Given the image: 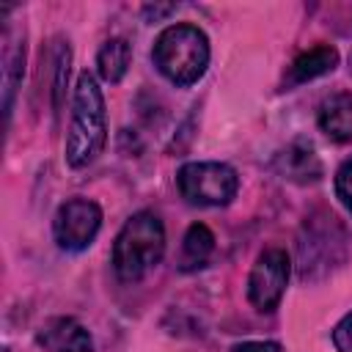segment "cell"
Here are the masks:
<instances>
[{"mask_svg": "<svg viewBox=\"0 0 352 352\" xmlns=\"http://www.w3.org/2000/svg\"><path fill=\"white\" fill-rule=\"evenodd\" d=\"M104 143H107L104 96L94 74L82 72L74 88L72 124H69V138H66V162L72 168H85L102 154Z\"/></svg>", "mask_w": 352, "mask_h": 352, "instance_id": "1", "label": "cell"}, {"mask_svg": "<svg viewBox=\"0 0 352 352\" xmlns=\"http://www.w3.org/2000/svg\"><path fill=\"white\" fill-rule=\"evenodd\" d=\"M165 253V226L154 212L132 214L116 236L113 245V267L121 280L132 283L151 272Z\"/></svg>", "mask_w": 352, "mask_h": 352, "instance_id": "2", "label": "cell"}, {"mask_svg": "<svg viewBox=\"0 0 352 352\" xmlns=\"http://www.w3.org/2000/svg\"><path fill=\"white\" fill-rule=\"evenodd\" d=\"M151 58L173 85H192L209 66V38L195 25H170L157 36Z\"/></svg>", "mask_w": 352, "mask_h": 352, "instance_id": "3", "label": "cell"}, {"mask_svg": "<svg viewBox=\"0 0 352 352\" xmlns=\"http://www.w3.org/2000/svg\"><path fill=\"white\" fill-rule=\"evenodd\" d=\"M346 256V231L330 212H314L305 217L300 242H297V261L300 275L305 280H319L333 272Z\"/></svg>", "mask_w": 352, "mask_h": 352, "instance_id": "4", "label": "cell"}, {"mask_svg": "<svg viewBox=\"0 0 352 352\" xmlns=\"http://www.w3.org/2000/svg\"><path fill=\"white\" fill-rule=\"evenodd\" d=\"M176 182L192 206H226L239 187L236 170L226 162H187Z\"/></svg>", "mask_w": 352, "mask_h": 352, "instance_id": "5", "label": "cell"}, {"mask_svg": "<svg viewBox=\"0 0 352 352\" xmlns=\"http://www.w3.org/2000/svg\"><path fill=\"white\" fill-rule=\"evenodd\" d=\"M99 228H102V209H99V204H94L88 198L66 201L55 212V220H52L55 242L72 253L85 250L96 239Z\"/></svg>", "mask_w": 352, "mask_h": 352, "instance_id": "6", "label": "cell"}, {"mask_svg": "<svg viewBox=\"0 0 352 352\" xmlns=\"http://www.w3.org/2000/svg\"><path fill=\"white\" fill-rule=\"evenodd\" d=\"M289 256L280 248H267L258 253L250 278H248V297L258 311H275L289 280Z\"/></svg>", "mask_w": 352, "mask_h": 352, "instance_id": "7", "label": "cell"}, {"mask_svg": "<svg viewBox=\"0 0 352 352\" xmlns=\"http://www.w3.org/2000/svg\"><path fill=\"white\" fill-rule=\"evenodd\" d=\"M36 341H38V346L44 352H94L91 333L74 316H52V319H47L38 327Z\"/></svg>", "mask_w": 352, "mask_h": 352, "instance_id": "8", "label": "cell"}, {"mask_svg": "<svg viewBox=\"0 0 352 352\" xmlns=\"http://www.w3.org/2000/svg\"><path fill=\"white\" fill-rule=\"evenodd\" d=\"M272 168L280 179L294 182V184H314L322 179V160L314 151V146L294 140L286 148H280L272 160Z\"/></svg>", "mask_w": 352, "mask_h": 352, "instance_id": "9", "label": "cell"}, {"mask_svg": "<svg viewBox=\"0 0 352 352\" xmlns=\"http://www.w3.org/2000/svg\"><path fill=\"white\" fill-rule=\"evenodd\" d=\"M319 129L336 140V143H349L352 140V94L349 91H336L322 99L319 104Z\"/></svg>", "mask_w": 352, "mask_h": 352, "instance_id": "10", "label": "cell"}, {"mask_svg": "<svg viewBox=\"0 0 352 352\" xmlns=\"http://www.w3.org/2000/svg\"><path fill=\"white\" fill-rule=\"evenodd\" d=\"M338 63V52L336 47L330 44H319L302 55L294 58V63L289 66V77H286V85H300V82H308V80H316L327 72H333Z\"/></svg>", "mask_w": 352, "mask_h": 352, "instance_id": "11", "label": "cell"}, {"mask_svg": "<svg viewBox=\"0 0 352 352\" xmlns=\"http://www.w3.org/2000/svg\"><path fill=\"white\" fill-rule=\"evenodd\" d=\"M129 63H132V47H129L126 38H110V41H104V47L96 55L99 74L107 82H121L124 74H126V69H129Z\"/></svg>", "mask_w": 352, "mask_h": 352, "instance_id": "12", "label": "cell"}, {"mask_svg": "<svg viewBox=\"0 0 352 352\" xmlns=\"http://www.w3.org/2000/svg\"><path fill=\"white\" fill-rule=\"evenodd\" d=\"M214 250V234L204 226V223H192L184 234V245H182V267L184 270H195L201 267Z\"/></svg>", "mask_w": 352, "mask_h": 352, "instance_id": "13", "label": "cell"}, {"mask_svg": "<svg viewBox=\"0 0 352 352\" xmlns=\"http://www.w3.org/2000/svg\"><path fill=\"white\" fill-rule=\"evenodd\" d=\"M336 195L338 201L346 206V212L352 214V157L338 168L336 173Z\"/></svg>", "mask_w": 352, "mask_h": 352, "instance_id": "14", "label": "cell"}, {"mask_svg": "<svg viewBox=\"0 0 352 352\" xmlns=\"http://www.w3.org/2000/svg\"><path fill=\"white\" fill-rule=\"evenodd\" d=\"M333 344L338 352H352V311L333 327Z\"/></svg>", "mask_w": 352, "mask_h": 352, "instance_id": "15", "label": "cell"}, {"mask_svg": "<svg viewBox=\"0 0 352 352\" xmlns=\"http://www.w3.org/2000/svg\"><path fill=\"white\" fill-rule=\"evenodd\" d=\"M231 352H283V349L275 341H242Z\"/></svg>", "mask_w": 352, "mask_h": 352, "instance_id": "16", "label": "cell"}, {"mask_svg": "<svg viewBox=\"0 0 352 352\" xmlns=\"http://www.w3.org/2000/svg\"><path fill=\"white\" fill-rule=\"evenodd\" d=\"M349 69H352V55H349Z\"/></svg>", "mask_w": 352, "mask_h": 352, "instance_id": "17", "label": "cell"}]
</instances>
